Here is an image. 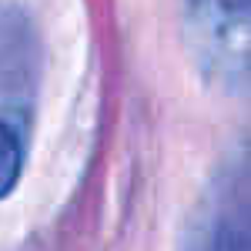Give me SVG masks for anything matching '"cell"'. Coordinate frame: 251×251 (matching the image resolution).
<instances>
[{
	"label": "cell",
	"instance_id": "6da1fadb",
	"mask_svg": "<svg viewBox=\"0 0 251 251\" xmlns=\"http://www.w3.org/2000/svg\"><path fill=\"white\" fill-rule=\"evenodd\" d=\"M188 47L204 80L241 94L248 87V0H181Z\"/></svg>",
	"mask_w": 251,
	"mask_h": 251
},
{
	"label": "cell",
	"instance_id": "7a4b0ae2",
	"mask_svg": "<svg viewBox=\"0 0 251 251\" xmlns=\"http://www.w3.org/2000/svg\"><path fill=\"white\" fill-rule=\"evenodd\" d=\"M181 251H248V157H231L208 184Z\"/></svg>",
	"mask_w": 251,
	"mask_h": 251
},
{
	"label": "cell",
	"instance_id": "3957f363",
	"mask_svg": "<svg viewBox=\"0 0 251 251\" xmlns=\"http://www.w3.org/2000/svg\"><path fill=\"white\" fill-rule=\"evenodd\" d=\"M37 87V37L30 20L17 7H0V121L20 137L27 134V117Z\"/></svg>",
	"mask_w": 251,
	"mask_h": 251
},
{
	"label": "cell",
	"instance_id": "277c9868",
	"mask_svg": "<svg viewBox=\"0 0 251 251\" xmlns=\"http://www.w3.org/2000/svg\"><path fill=\"white\" fill-rule=\"evenodd\" d=\"M20 171H24V137L0 121V198L17 188Z\"/></svg>",
	"mask_w": 251,
	"mask_h": 251
}]
</instances>
